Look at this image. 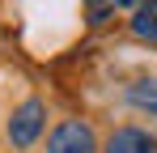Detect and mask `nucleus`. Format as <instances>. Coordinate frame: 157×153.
I'll use <instances>...</instances> for the list:
<instances>
[{
	"label": "nucleus",
	"instance_id": "f257e3e1",
	"mask_svg": "<svg viewBox=\"0 0 157 153\" xmlns=\"http://www.w3.org/2000/svg\"><path fill=\"white\" fill-rule=\"evenodd\" d=\"M43 124H47V106L38 98H26L17 111H13V119H9V145L30 149V145L43 136Z\"/></svg>",
	"mask_w": 157,
	"mask_h": 153
},
{
	"label": "nucleus",
	"instance_id": "f03ea898",
	"mask_svg": "<svg viewBox=\"0 0 157 153\" xmlns=\"http://www.w3.org/2000/svg\"><path fill=\"white\" fill-rule=\"evenodd\" d=\"M47 153H98L94 128L81 124V119H64V124L47 136Z\"/></svg>",
	"mask_w": 157,
	"mask_h": 153
},
{
	"label": "nucleus",
	"instance_id": "7ed1b4c3",
	"mask_svg": "<svg viewBox=\"0 0 157 153\" xmlns=\"http://www.w3.org/2000/svg\"><path fill=\"white\" fill-rule=\"evenodd\" d=\"M102 153H157V136H149L144 128H115Z\"/></svg>",
	"mask_w": 157,
	"mask_h": 153
},
{
	"label": "nucleus",
	"instance_id": "20e7f679",
	"mask_svg": "<svg viewBox=\"0 0 157 153\" xmlns=\"http://www.w3.org/2000/svg\"><path fill=\"white\" fill-rule=\"evenodd\" d=\"M128 102L136 106V111H144V115H153V119H157V76L132 81V85H128Z\"/></svg>",
	"mask_w": 157,
	"mask_h": 153
},
{
	"label": "nucleus",
	"instance_id": "39448f33",
	"mask_svg": "<svg viewBox=\"0 0 157 153\" xmlns=\"http://www.w3.org/2000/svg\"><path fill=\"white\" fill-rule=\"evenodd\" d=\"M132 34L144 38V43H157V0L136 4V13H132Z\"/></svg>",
	"mask_w": 157,
	"mask_h": 153
},
{
	"label": "nucleus",
	"instance_id": "423d86ee",
	"mask_svg": "<svg viewBox=\"0 0 157 153\" xmlns=\"http://www.w3.org/2000/svg\"><path fill=\"white\" fill-rule=\"evenodd\" d=\"M85 4H89V13H94L89 22H102V17H106V4H115V0H85Z\"/></svg>",
	"mask_w": 157,
	"mask_h": 153
},
{
	"label": "nucleus",
	"instance_id": "0eeeda50",
	"mask_svg": "<svg viewBox=\"0 0 157 153\" xmlns=\"http://www.w3.org/2000/svg\"><path fill=\"white\" fill-rule=\"evenodd\" d=\"M119 9H136V4H144V0H115Z\"/></svg>",
	"mask_w": 157,
	"mask_h": 153
}]
</instances>
